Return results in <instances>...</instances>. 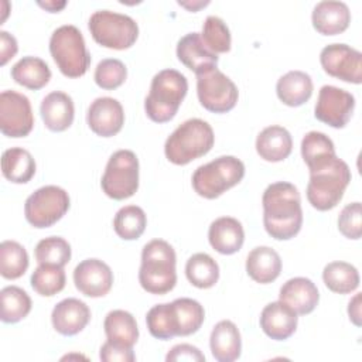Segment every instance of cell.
Segmentation results:
<instances>
[{
    "label": "cell",
    "instance_id": "cell-34",
    "mask_svg": "<svg viewBox=\"0 0 362 362\" xmlns=\"http://www.w3.org/2000/svg\"><path fill=\"white\" fill-rule=\"evenodd\" d=\"M185 276L192 286L211 288L219 279V266L209 255L195 253L187 260Z\"/></svg>",
    "mask_w": 362,
    "mask_h": 362
},
{
    "label": "cell",
    "instance_id": "cell-40",
    "mask_svg": "<svg viewBox=\"0 0 362 362\" xmlns=\"http://www.w3.org/2000/svg\"><path fill=\"white\" fill-rule=\"evenodd\" d=\"M34 255L38 264L64 267L71 260V246L64 238L48 236L37 243Z\"/></svg>",
    "mask_w": 362,
    "mask_h": 362
},
{
    "label": "cell",
    "instance_id": "cell-22",
    "mask_svg": "<svg viewBox=\"0 0 362 362\" xmlns=\"http://www.w3.org/2000/svg\"><path fill=\"white\" fill-rule=\"evenodd\" d=\"M40 113L48 130L64 132L74 122L75 107L72 98L65 92L54 90L42 99Z\"/></svg>",
    "mask_w": 362,
    "mask_h": 362
},
{
    "label": "cell",
    "instance_id": "cell-14",
    "mask_svg": "<svg viewBox=\"0 0 362 362\" xmlns=\"http://www.w3.org/2000/svg\"><path fill=\"white\" fill-rule=\"evenodd\" d=\"M354 109L355 98L352 93L332 85H324L318 92L314 116L331 127L342 129L349 122Z\"/></svg>",
    "mask_w": 362,
    "mask_h": 362
},
{
    "label": "cell",
    "instance_id": "cell-10",
    "mask_svg": "<svg viewBox=\"0 0 362 362\" xmlns=\"http://www.w3.org/2000/svg\"><path fill=\"white\" fill-rule=\"evenodd\" d=\"M69 209L68 192L57 185H45L35 189L24 205L27 222L38 229L57 223Z\"/></svg>",
    "mask_w": 362,
    "mask_h": 362
},
{
    "label": "cell",
    "instance_id": "cell-8",
    "mask_svg": "<svg viewBox=\"0 0 362 362\" xmlns=\"http://www.w3.org/2000/svg\"><path fill=\"white\" fill-rule=\"evenodd\" d=\"M88 28L99 45L110 49H127L139 37V25L130 16L110 10L95 11Z\"/></svg>",
    "mask_w": 362,
    "mask_h": 362
},
{
    "label": "cell",
    "instance_id": "cell-46",
    "mask_svg": "<svg viewBox=\"0 0 362 362\" xmlns=\"http://www.w3.org/2000/svg\"><path fill=\"white\" fill-rule=\"evenodd\" d=\"M18 51L16 38L7 31H0V65H6Z\"/></svg>",
    "mask_w": 362,
    "mask_h": 362
},
{
    "label": "cell",
    "instance_id": "cell-9",
    "mask_svg": "<svg viewBox=\"0 0 362 362\" xmlns=\"http://www.w3.org/2000/svg\"><path fill=\"white\" fill-rule=\"evenodd\" d=\"M100 187L116 201L130 198L139 189V160L130 150L115 151L106 164Z\"/></svg>",
    "mask_w": 362,
    "mask_h": 362
},
{
    "label": "cell",
    "instance_id": "cell-16",
    "mask_svg": "<svg viewBox=\"0 0 362 362\" xmlns=\"http://www.w3.org/2000/svg\"><path fill=\"white\" fill-rule=\"evenodd\" d=\"M86 122L89 129L100 137L117 134L124 124V112L115 98H96L88 107Z\"/></svg>",
    "mask_w": 362,
    "mask_h": 362
},
{
    "label": "cell",
    "instance_id": "cell-20",
    "mask_svg": "<svg viewBox=\"0 0 362 362\" xmlns=\"http://www.w3.org/2000/svg\"><path fill=\"white\" fill-rule=\"evenodd\" d=\"M311 20L313 27L320 34L337 35L348 28L351 23V11L344 1L325 0L315 4Z\"/></svg>",
    "mask_w": 362,
    "mask_h": 362
},
{
    "label": "cell",
    "instance_id": "cell-24",
    "mask_svg": "<svg viewBox=\"0 0 362 362\" xmlns=\"http://www.w3.org/2000/svg\"><path fill=\"white\" fill-rule=\"evenodd\" d=\"M293 150L290 132L283 126H267L256 139V151L264 161L279 163L286 160Z\"/></svg>",
    "mask_w": 362,
    "mask_h": 362
},
{
    "label": "cell",
    "instance_id": "cell-30",
    "mask_svg": "<svg viewBox=\"0 0 362 362\" xmlns=\"http://www.w3.org/2000/svg\"><path fill=\"white\" fill-rule=\"evenodd\" d=\"M106 338L112 342L130 346L137 342L139 339V328L136 318L124 310H113L109 311L105 317L103 322Z\"/></svg>",
    "mask_w": 362,
    "mask_h": 362
},
{
    "label": "cell",
    "instance_id": "cell-15",
    "mask_svg": "<svg viewBox=\"0 0 362 362\" xmlns=\"http://www.w3.org/2000/svg\"><path fill=\"white\" fill-rule=\"evenodd\" d=\"M74 283L79 293L98 298L106 296L113 284L110 267L99 259L82 260L74 270Z\"/></svg>",
    "mask_w": 362,
    "mask_h": 362
},
{
    "label": "cell",
    "instance_id": "cell-6",
    "mask_svg": "<svg viewBox=\"0 0 362 362\" xmlns=\"http://www.w3.org/2000/svg\"><path fill=\"white\" fill-rule=\"evenodd\" d=\"M49 52L66 78H79L90 65V54L79 28L72 24L58 27L49 38Z\"/></svg>",
    "mask_w": 362,
    "mask_h": 362
},
{
    "label": "cell",
    "instance_id": "cell-18",
    "mask_svg": "<svg viewBox=\"0 0 362 362\" xmlns=\"http://www.w3.org/2000/svg\"><path fill=\"white\" fill-rule=\"evenodd\" d=\"M297 313L283 301L269 303L260 314V328L276 341L290 338L297 328Z\"/></svg>",
    "mask_w": 362,
    "mask_h": 362
},
{
    "label": "cell",
    "instance_id": "cell-36",
    "mask_svg": "<svg viewBox=\"0 0 362 362\" xmlns=\"http://www.w3.org/2000/svg\"><path fill=\"white\" fill-rule=\"evenodd\" d=\"M147 225L144 211L137 205H127L120 208L113 219V229L116 235L124 240L139 239Z\"/></svg>",
    "mask_w": 362,
    "mask_h": 362
},
{
    "label": "cell",
    "instance_id": "cell-35",
    "mask_svg": "<svg viewBox=\"0 0 362 362\" xmlns=\"http://www.w3.org/2000/svg\"><path fill=\"white\" fill-rule=\"evenodd\" d=\"M1 298V321L16 324L25 318L31 311L30 296L17 286H7L0 291Z\"/></svg>",
    "mask_w": 362,
    "mask_h": 362
},
{
    "label": "cell",
    "instance_id": "cell-12",
    "mask_svg": "<svg viewBox=\"0 0 362 362\" xmlns=\"http://www.w3.org/2000/svg\"><path fill=\"white\" fill-rule=\"evenodd\" d=\"M34 126V115L28 98L16 90L0 93V130L7 137H25Z\"/></svg>",
    "mask_w": 362,
    "mask_h": 362
},
{
    "label": "cell",
    "instance_id": "cell-2",
    "mask_svg": "<svg viewBox=\"0 0 362 362\" xmlns=\"http://www.w3.org/2000/svg\"><path fill=\"white\" fill-rule=\"evenodd\" d=\"M177 256L173 246L163 239H153L141 250L139 270L140 286L150 294H165L175 287Z\"/></svg>",
    "mask_w": 362,
    "mask_h": 362
},
{
    "label": "cell",
    "instance_id": "cell-28",
    "mask_svg": "<svg viewBox=\"0 0 362 362\" xmlns=\"http://www.w3.org/2000/svg\"><path fill=\"white\" fill-rule=\"evenodd\" d=\"M11 78L16 83L38 90L51 79V71L47 62L38 57H23L11 66Z\"/></svg>",
    "mask_w": 362,
    "mask_h": 362
},
{
    "label": "cell",
    "instance_id": "cell-43",
    "mask_svg": "<svg viewBox=\"0 0 362 362\" xmlns=\"http://www.w3.org/2000/svg\"><path fill=\"white\" fill-rule=\"evenodd\" d=\"M338 229L348 239H359L362 235V206L361 202H352L344 206L338 216Z\"/></svg>",
    "mask_w": 362,
    "mask_h": 362
},
{
    "label": "cell",
    "instance_id": "cell-11",
    "mask_svg": "<svg viewBox=\"0 0 362 362\" xmlns=\"http://www.w3.org/2000/svg\"><path fill=\"white\" fill-rule=\"evenodd\" d=\"M197 95L206 110L226 113L235 107L239 92L230 78L218 68H212L197 75Z\"/></svg>",
    "mask_w": 362,
    "mask_h": 362
},
{
    "label": "cell",
    "instance_id": "cell-31",
    "mask_svg": "<svg viewBox=\"0 0 362 362\" xmlns=\"http://www.w3.org/2000/svg\"><path fill=\"white\" fill-rule=\"evenodd\" d=\"M301 156L308 170H314L337 157L332 140L321 132H308L303 137Z\"/></svg>",
    "mask_w": 362,
    "mask_h": 362
},
{
    "label": "cell",
    "instance_id": "cell-4",
    "mask_svg": "<svg viewBox=\"0 0 362 362\" xmlns=\"http://www.w3.org/2000/svg\"><path fill=\"white\" fill-rule=\"evenodd\" d=\"M214 141L215 136L209 123L202 119H188L168 136L164 153L170 163L185 165L209 153Z\"/></svg>",
    "mask_w": 362,
    "mask_h": 362
},
{
    "label": "cell",
    "instance_id": "cell-41",
    "mask_svg": "<svg viewBox=\"0 0 362 362\" xmlns=\"http://www.w3.org/2000/svg\"><path fill=\"white\" fill-rule=\"evenodd\" d=\"M201 38L206 48L214 54H223L230 49V33L226 23L216 17L208 16L202 25Z\"/></svg>",
    "mask_w": 362,
    "mask_h": 362
},
{
    "label": "cell",
    "instance_id": "cell-45",
    "mask_svg": "<svg viewBox=\"0 0 362 362\" xmlns=\"http://www.w3.org/2000/svg\"><path fill=\"white\" fill-rule=\"evenodd\" d=\"M167 362H178V361H189V362H204L205 355L194 345L189 344H178L173 346L167 356Z\"/></svg>",
    "mask_w": 362,
    "mask_h": 362
},
{
    "label": "cell",
    "instance_id": "cell-37",
    "mask_svg": "<svg viewBox=\"0 0 362 362\" xmlns=\"http://www.w3.org/2000/svg\"><path fill=\"white\" fill-rule=\"evenodd\" d=\"M28 269V255L16 240H3L0 245V273L4 279L16 280Z\"/></svg>",
    "mask_w": 362,
    "mask_h": 362
},
{
    "label": "cell",
    "instance_id": "cell-42",
    "mask_svg": "<svg viewBox=\"0 0 362 362\" xmlns=\"http://www.w3.org/2000/svg\"><path fill=\"white\" fill-rule=\"evenodd\" d=\"M93 78L99 88L112 90L124 83L127 78V69L120 59L106 58L96 65Z\"/></svg>",
    "mask_w": 362,
    "mask_h": 362
},
{
    "label": "cell",
    "instance_id": "cell-32",
    "mask_svg": "<svg viewBox=\"0 0 362 362\" xmlns=\"http://www.w3.org/2000/svg\"><path fill=\"white\" fill-rule=\"evenodd\" d=\"M175 324H177V337H187L195 334L205 318L204 307L192 298L181 297L171 303Z\"/></svg>",
    "mask_w": 362,
    "mask_h": 362
},
{
    "label": "cell",
    "instance_id": "cell-48",
    "mask_svg": "<svg viewBox=\"0 0 362 362\" xmlns=\"http://www.w3.org/2000/svg\"><path fill=\"white\" fill-rule=\"evenodd\" d=\"M41 7H44L45 10H48L49 13H58L61 8L65 7V1H61V3H57V1H45V3H38Z\"/></svg>",
    "mask_w": 362,
    "mask_h": 362
},
{
    "label": "cell",
    "instance_id": "cell-33",
    "mask_svg": "<svg viewBox=\"0 0 362 362\" xmlns=\"http://www.w3.org/2000/svg\"><path fill=\"white\" fill-rule=\"evenodd\" d=\"M324 284L334 293L348 294L359 287V273L346 262H331L322 270Z\"/></svg>",
    "mask_w": 362,
    "mask_h": 362
},
{
    "label": "cell",
    "instance_id": "cell-13",
    "mask_svg": "<svg viewBox=\"0 0 362 362\" xmlns=\"http://www.w3.org/2000/svg\"><path fill=\"white\" fill-rule=\"evenodd\" d=\"M322 69L344 82L359 85L362 82V54L346 44H329L320 54Z\"/></svg>",
    "mask_w": 362,
    "mask_h": 362
},
{
    "label": "cell",
    "instance_id": "cell-44",
    "mask_svg": "<svg viewBox=\"0 0 362 362\" xmlns=\"http://www.w3.org/2000/svg\"><path fill=\"white\" fill-rule=\"evenodd\" d=\"M99 358L103 362H133L136 359V355L133 352V348L107 339L100 346Z\"/></svg>",
    "mask_w": 362,
    "mask_h": 362
},
{
    "label": "cell",
    "instance_id": "cell-3",
    "mask_svg": "<svg viewBox=\"0 0 362 362\" xmlns=\"http://www.w3.org/2000/svg\"><path fill=\"white\" fill-rule=\"evenodd\" d=\"M187 90V78L177 69L157 72L151 79L150 92L144 99L146 115L156 123L170 122L177 115Z\"/></svg>",
    "mask_w": 362,
    "mask_h": 362
},
{
    "label": "cell",
    "instance_id": "cell-17",
    "mask_svg": "<svg viewBox=\"0 0 362 362\" xmlns=\"http://www.w3.org/2000/svg\"><path fill=\"white\" fill-rule=\"evenodd\" d=\"M89 320H90L89 307L83 301L74 297L59 301L51 313V321H52L54 329L65 337H72L79 334L88 325Z\"/></svg>",
    "mask_w": 362,
    "mask_h": 362
},
{
    "label": "cell",
    "instance_id": "cell-39",
    "mask_svg": "<svg viewBox=\"0 0 362 362\" xmlns=\"http://www.w3.org/2000/svg\"><path fill=\"white\" fill-rule=\"evenodd\" d=\"M148 332L157 339H170L177 337V324L171 303H163L151 307L146 315Z\"/></svg>",
    "mask_w": 362,
    "mask_h": 362
},
{
    "label": "cell",
    "instance_id": "cell-27",
    "mask_svg": "<svg viewBox=\"0 0 362 362\" xmlns=\"http://www.w3.org/2000/svg\"><path fill=\"white\" fill-rule=\"evenodd\" d=\"M313 79L303 71H288L279 78L276 92L279 99L291 107L304 105L313 95Z\"/></svg>",
    "mask_w": 362,
    "mask_h": 362
},
{
    "label": "cell",
    "instance_id": "cell-29",
    "mask_svg": "<svg viewBox=\"0 0 362 362\" xmlns=\"http://www.w3.org/2000/svg\"><path fill=\"white\" fill-rule=\"evenodd\" d=\"M1 173L14 184H25L35 174V160L28 150L11 147L1 156Z\"/></svg>",
    "mask_w": 362,
    "mask_h": 362
},
{
    "label": "cell",
    "instance_id": "cell-26",
    "mask_svg": "<svg viewBox=\"0 0 362 362\" xmlns=\"http://www.w3.org/2000/svg\"><path fill=\"white\" fill-rule=\"evenodd\" d=\"M246 272L256 283H272L280 276L281 259L274 249L257 246L252 249L246 257Z\"/></svg>",
    "mask_w": 362,
    "mask_h": 362
},
{
    "label": "cell",
    "instance_id": "cell-38",
    "mask_svg": "<svg viewBox=\"0 0 362 362\" xmlns=\"http://www.w3.org/2000/svg\"><path fill=\"white\" fill-rule=\"evenodd\" d=\"M66 283L64 267L51 264H38L31 274V287L44 297H52L62 291Z\"/></svg>",
    "mask_w": 362,
    "mask_h": 362
},
{
    "label": "cell",
    "instance_id": "cell-7",
    "mask_svg": "<svg viewBox=\"0 0 362 362\" xmlns=\"http://www.w3.org/2000/svg\"><path fill=\"white\" fill-rule=\"evenodd\" d=\"M245 164L233 156H221L199 165L192 174L194 191L206 199H215L242 181Z\"/></svg>",
    "mask_w": 362,
    "mask_h": 362
},
{
    "label": "cell",
    "instance_id": "cell-47",
    "mask_svg": "<svg viewBox=\"0 0 362 362\" xmlns=\"http://www.w3.org/2000/svg\"><path fill=\"white\" fill-rule=\"evenodd\" d=\"M348 315H349V320L356 327H361V293H356L351 298L348 304Z\"/></svg>",
    "mask_w": 362,
    "mask_h": 362
},
{
    "label": "cell",
    "instance_id": "cell-21",
    "mask_svg": "<svg viewBox=\"0 0 362 362\" xmlns=\"http://www.w3.org/2000/svg\"><path fill=\"white\" fill-rule=\"evenodd\" d=\"M279 300L291 307L297 314L305 315L314 311L320 301L317 286L307 277L287 280L279 293Z\"/></svg>",
    "mask_w": 362,
    "mask_h": 362
},
{
    "label": "cell",
    "instance_id": "cell-25",
    "mask_svg": "<svg viewBox=\"0 0 362 362\" xmlns=\"http://www.w3.org/2000/svg\"><path fill=\"white\" fill-rule=\"evenodd\" d=\"M209 346L212 356L218 362H233L240 356L242 339L238 327L229 321H219L211 332Z\"/></svg>",
    "mask_w": 362,
    "mask_h": 362
},
{
    "label": "cell",
    "instance_id": "cell-49",
    "mask_svg": "<svg viewBox=\"0 0 362 362\" xmlns=\"http://www.w3.org/2000/svg\"><path fill=\"white\" fill-rule=\"evenodd\" d=\"M180 6L188 8L189 11H197L201 7H205L206 4H209V1H197V3H184V1H178Z\"/></svg>",
    "mask_w": 362,
    "mask_h": 362
},
{
    "label": "cell",
    "instance_id": "cell-1",
    "mask_svg": "<svg viewBox=\"0 0 362 362\" xmlns=\"http://www.w3.org/2000/svg\"><path fill=\"white\" fill-rule=\"evenodd\" d=\"M263 225L276 240L294 238L303 225L301 197L298 189L287 181L270 184L262 197Z\"/></svg>",
    "mask_w": 362,
    "mask_h": 362
},
{
    "label": "cell",
    "instance_id": "cell-19",
    "mask_svg": "<svg viewBox=\"0 0 362 362\" xmlns=\"http://www.w3.org/2000/svg\"><path fill=\"white\" fill-rule=\"evenodd\" d=\"M177 57L192 72L202 74L216 68L218 55L206 48L199 33H188L177 44Z\"/></svg>",
    "mask_w": 362,
    "mask_h": 362
},
{
    "label": "cell",
    "instance_id": "cell-5",
    "mask_svg": "<svg viewBox=\"0 0 362 362\" xmlns=\"http://www.w3.org/2000/svg\"><path fill=\"white\" fill-rule=\"evenodd\" d=\"M351 182L348 164L334 157L328 163L310 170L307 199L318 211H329L338 205Z\"/></svg>",
    "mask_w": 362,
    "mask_h": 362
},
{
    "label": "cell",
    "instance_id": "cell-23",
    "mask_svg": "<svg viewBox=\"0 0 362 362\" xmlns=\"http://www.w3.org/2000/svg\"><path fill=\"white\" fill-rule=\"evenodd\" d=\"M211 246L221 255H233L240 250L245 232L242 223L232 216H221L215 219L208 230Z\"/></svg>",
    "mask_w": 362,
    "mask_h": 362
}]
</instances>
